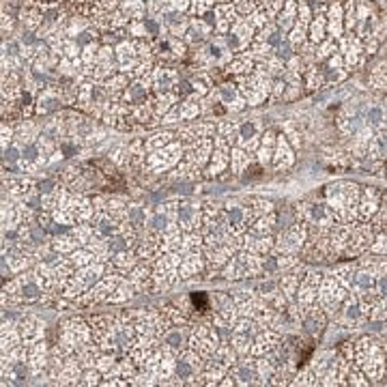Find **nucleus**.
Returning <instances> with one entry per match:
<instances>
[{"instance_id": "f03ea898", "label": "nucleus", "mask_w": 387, "mask_h": 387, "mask_svg": "<svg viewBox=\"0 0 387 387\" xmlns=\"http://www.w3.org/2000/svg\"><path fill=\"white\" fill-rule=\"evenodd\" d=\"M278 56L280 58H290V46L288 43H282V46L278 48Z\"/></svg>"}, {"instance_id": "f257e3e1", "label": "nucleus", "mask_w": 387, "mask_h": 387, "mask_svg": "<svg viewBox=\"0 0 387 387\" xmlns=\"http://www.w3.org/2000/svg\"><path fill=\"white\" fill-rule=\"evenodd\" d=\"M325 28H327V20L322 16H316L312 20V26H310V39L314 43L322 41V37H325Z\"/></svg>"}]
</instances>
